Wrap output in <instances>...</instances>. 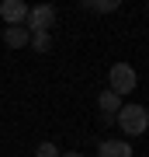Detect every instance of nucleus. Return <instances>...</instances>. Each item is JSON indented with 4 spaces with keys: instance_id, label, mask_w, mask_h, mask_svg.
Here are the masks:
<instances>
[{
    "instance_id": "1",
    "label": "nucleus",
    "mask_w": 149,
    "mask_h": 157,
    "mask_svg": "<svg viewBox=\"0 0 149 157\" xmlns=\"http://www.w3.org/2000/svg\"><path fill=\"white\" fill-rule=\"evenodd\" d=\"M118 126H122L125 136H142L149 129V108H142V105H122Z\"/></svg>"
},
{
    "instance_id": "2",
    "label": "nucleus",
    "mask_w": 149,
    "mask_h": 157,
    "mask_svg": "<svg viewBox=\"0 0 149 157\" xmlns=\"http://www.w3.org/2000/svg\"><path fill=\"white\" fill-rule=\"evenodd\" d=\"M108 91H115L118 98L122 94H128V91H135V84H139V73L128 67V63H115V67H111V73H108Z\"/></svg>"
},
{
    "instance_id": "3",
    "label": "nucleus",
    "mask_w": 149,
    "mask_h": 157,
    "mask_svg": "<svg viewBox=\"0 0 149 157\" xmlns=\"http://www.w3.org/2000/svg\"><path fill=\"white\" fill-rule=\"evenodd\" d=\"M24 28L31 32V35H49L55 28V7L52 4H38V7H31L28 11V21H24Z\"/></svg>"
},
{
    "instance_id": "4",
    "label": "nucleus",
    "mask_w": 149,
    "mask_h": 157,
    "mask_svg": "<svg viewBox=\"0 0 149 157\" xmlns=\"http://www.w3.org/2000/svg\"><path fill=\"white\" fill-rule=\"evenodd\" d=\"M0 17H4L7 25H24L28 21V4L24 0H4V4H0Z\"/></svg>"
},
{
    "instance_id": "5",
    "label": "nucleus",
    "mask_w": 149,
    "mask_h": 157,
    "mask_svg": "<svg viewBox=\"0 0 149 157\" xmlns=\"http://www.w3.org/2000/svg\"><path fill=\"white\" fill-rule=\"evenodd\" d=\"M4 42L11 45V49H21V45L31 42V32H28L24 25H7L4 28Z\"/></svg>"
},
{
    "instance_id": "6",
    "label": "nucleus",
    "mask_w": 149,
    "mask_h": 157,
    "mask_svg": "<svg viewBox=\"0 0 149 157\" xmlns=\"http://www.w3.org/2000/svg\"><path fill=\"white\" fill-rule=\"evenodd\" d=\"M97 154L101 157H132V147H128L125 140H104Z\"/></svg>"
},
{
    "instance_id": "7",
    "label": "nucleus",
    "mask_w": 149,
    "mask_h": 157,
    "mask_svg": "<svg viewBox=\"0 0 149 157\" xmlns=\"http://www.w3.org/2000/svg\"><path fill=\"white\" fill-rule=\"evenodd\" d=\"M97 105H101V112H104L108 119L122 112V98H118L115 91H101V98H97Z\"/></svg>"
},
{
    "instance_id": "8",
    "label": "nucleus",
    "mask_w": 149,
    "mask_h": 157,
    "mask_svg": "<svg viewBox=\"0 0 149 157\" xmlns=\"http://www.w3.org/2000/svg\"><path fill=\"white\" fill-rule=\"evenodd\" d=\"M83 7L87 11H97V14H108V11L118 7V0H83Z\"/></svg>"
},
{
    "instance_id": "9",
    "label": "nucleus",
    "mask_w": 149,
    "mask_h": 157,
    "mask_svg": "<svg viewBox=\"0 0 149 157\" xmlns=\"http://www.w3.org/2000/svg\"><path fill=\"white\" fill-rule=\"evenodd\" d=\"M31 49L35 52H49L52 49V35H45V32L42 35H31Z\"/></svg>"
},
{
    "instance_id": "10",
    "label": "nucleus",
    "mask_w": 149,
    "mask_h": 157,
    "mask_svg": "<svg viewBox=\"0 0 149 157\" xmlns=\"http://www.w3.org/2000/svg\"><path fill=\"white\" fill-rule=\"evenodd\" d=\"M35 157H59V150H55V143H38Z\"/></svg>"
},
{
    "instance_id": "11",
    "label": "nucleus",
    "mask_w": 149,
    "mask_h": 157,
    "mask_svg": "<svg viewBox=\"0 0 149 157\" xmlns=\"http://www.w3.org/2000/svg\"><path fill=\"white\" fill-rule=\"evenodd\" d=\"M59 157H83L80 150H69V154H59Z\"/></svg>"
}]
</instances>
